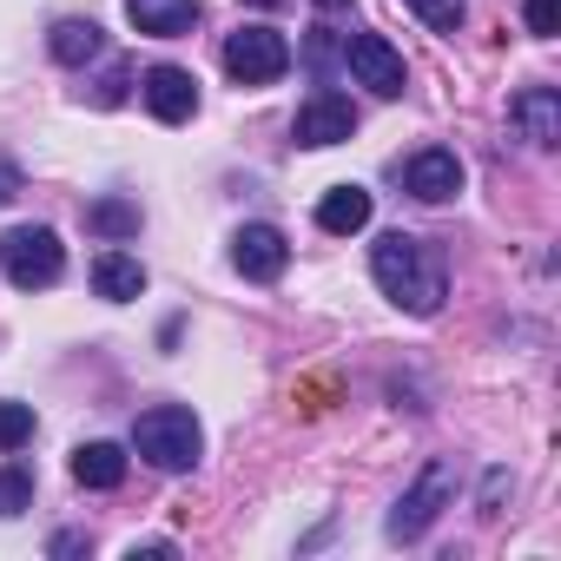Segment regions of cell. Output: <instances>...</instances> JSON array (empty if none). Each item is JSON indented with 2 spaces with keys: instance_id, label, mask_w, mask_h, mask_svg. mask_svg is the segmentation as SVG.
Wrapping results in <instances>:
<instances>
[{
  "instance_id": "cell-10",
  "label": "cell",
  "mask_w": 561,
  "mask_h": 561,
  "mask_svg": "<svg viewBox=\"0 0 561 561\" xmlns=\"http://www.w3.org/2000/svg\"><path fill=\"white\" fill-rule=\"evenodd\" d=\"M139 93H146L152 119H165V126H185V119L198 113V80H192L185 67H152V73L139 80Z\"/></svg>"
},
{
  "instance_id": "cell-12",
  "label": "cell",
  "mask_w": 561,
  "mask_h": 561,
  "mask_svg": "<svg viewBox=\"0 0 561 561\" xmlns=\"http://www.w3.org/2000/svg\"><path fill=\"white\" fill-rule=\"evenodd\" d=\"M126 21L152 41H185L198 27V0H126Z\"/></svg>"
},
{
  "instance_id": "cell-21",
  "label": "cell",
  "mask_w": 561,
  "mask_h": 561,
  "mask_svg": "<svg viewBox=\"0 0 561 561\" xmlns=\"http://www.w3.org/2000/svg\"><path fill=\"white\" fill-rule=\"evenodd\" d=\"M522 14H528V34L535 41H554L561 34V0H522Z\"/></svg>"
},
{
  "instance_id": "cell-22",
  "label": "cell",
  "mask_w": 561,
  "mask_h": 561,
  "mask_svg": "<svg viewBox=\"0 0 561 561\" xmlns=\"http://www.w3.org/2000/svg\"><path fill=\"white\" fill-rule=\"evenodd\" d=\"M508 489H515V476H508V469H489V476H482L476 508H482V515H502V495H508Z\"/></svg>"
},
{
  "instance_id": "cell-2",
  "label": "cell",
  "mask_w": 561,
  "mask_h": 561,
  "mask_svg": "<svg viewBox=\"0 0 561 561\" xmlns=\"http://www.w3.org/2000/svg\"><path fill=\"white\" fill-rule=\"evenodd\" d=\"M198 416L192 410H179V403H159V410H146L139 423H133V449L152 462V469H165V476H179V469H192L198 462Z\"/></svg>"
},
{
  "instance_id": "cell-11",
  "label": "cell",
  "mask_w": 561,
  "mask_h": 561,
  "mask_svg": "<svg viewBox=\"0 0 561 561\" xmlns=\"http://www.w3.org/2000/svg\"><path fill=\"white\" fill-rule=\"evenodd\" d=\"M508 119L522 126V139L528 146H561V93L554 87H522L515 100H508Z\"/></svg>"
},
{
  "instance_id": "cell-1",
  "label": "cell",
  "mask_w": 561,
  "mask_h": 561,
  "mask_svg": "<svg viewBox=\"0 0 561 561\" xmlns=\"http://www.w3.org/2000/svg\"><path fill=\"white\" fill-rule=\"evenodd\" d=\"M370 277H377V291L390 305H403L410 318H436L443 298H449V271H443V251L410 238V231H383L370 244Z\"/></svg>"
},
{
  "instance_id": "cell-9",
  "label": "cell",
  "mask_w": 561,
  "mask_h": 561,
  "mask_svg": "<svg viewBox=\"0 0 561 561\" xmlns=\"http://www.w3.org/2000/svg\"><path fill=\"white\" fill-rule=\"evenodd\" d=\"M403 192L423 198V205H449L462 192V159L449 146H423L410 165H403Z\"/></svg>"
},
{
  "instance_id": "cell-25",
  "label": "cell",
  "mask_w": 561,
  "mask_h": 561,
  "mask_svg": "<svg viewBox=\"0 0 561 561\" xmlns=\"http://www.w3.org/2000/svg\"><path fill=\"white\" fill-rule=\"evenodd\" d=\"M244 8H285V0H244Z\"/></svg>"
},
{
  "instance_id": "cell-7",
  "label": "cell",
  "mask_w": 561,
  "mask_h": 561,
  "mask_svg": "<svg viewBox=\"0 0 561 561\" xmlns=\"http://www.w3.org/2000/svg\"><path fill=\"white\" fill-rule=\"evenodd\" d=\"M298 146H344L351 133H357V106L344 100V93H331V87H318L305 106H298Z\"/></svg>"
},
{
  "instance_id": "cell-5",
  "label": "cell",
  "mask_w": 561,
  "mask_h": 561,
  "mask_svg": "<svg viewBox=\"0 0 561 561\" xmlns=\"http://www.w3.org/2000/svg\"><path fill=\"white\" fill-rule=\"evenodd\" d=\"M225 73L238 87H271V80H285L291 73V41L277 34V27H238L225 34Z\"/></svg>"
},
{
  "instance_id": "cell-26",
  "label": "cell",
  "mask_w": 561,
  "mask_h": 561,
  "mask_svg": "<svg viewBox=\"0 0 561 561\" xmlns=\"http://www.w3.org/2000/svg\"><path fill=\"white\" fill-rule=\"evenodd\" d=\"M318 8H331V14H337V8H351V0H318Z\"/></svg>"
},
{
  "instance_id": "cell-4",
  "label": "cell",
  "mask_w": 561,
  "mask_h": 561,
  "mask_svg": "<svg viewBox=\"0 0 561 561\" xmlns=\"http://www.w3.org/2000/svg\"><path fill=\"white\" fill-rule=\"evenodd\" d=\"M449 502H456V462L436 456V462H423V476L397 495V508H390V541H423Z\"/></svg>"
},
{
  "instance_id": "cell-14",
  "label": "cell",
  "mask_w": 561,
  "mask_h": 561,
  "mask_svg": "<svg viewBox=\"0 0 561 561\" xmlns=\"http://www.w3.org/2000/svg\"><path fill=\"white\" fill-rule=\"evenodd\" d=\"M318 225H324L331 238L364 231V225H370V192H364V185H331V192L318 198Z\"/></svg>"
},
{
  "instance_id": "cell-15",
  "label": "cell",
  "mask_w": 561,
  "mask_h": 561,
  "mask_svg": "<svg viewBox=\"0 0 561 561\" xmlns=\"http://www.w3.org/2000/svg\"><path fill=\"white\" fill-rule=\"evenodd\" d=\"M73 482L80 489H119L126 482V449L119 443H80L73 449Z\"/></svg>"
},
{
  "instance_id": "cell-20",
  "label": "cell",
  "mask_w": 561,
  "mask_h": 561,
  "mask_svg": "<svg viewBox=\"0 0 561 561\" xmlns=\"http://www.w3.org/2000/svg\"><path fill=\"white\" fill-rule=\"evenodd\" d=\"M410 8H416L436 34H456V27H462V14H469V0H410Z\"/></svg>"
},
{
  "instance_id": "cell-13",
  "label": "cell",
  "mask_w": 561,
  "mask_h": 561,
  "mask_svg": "<svg viewBox=\"0 0 561 561\" xmlns=\"http://www.w3.org/2000/svg\"><path fill=\"white\" fill-rule=\"evenodd\" d=\"M93 291H100L106 305H133V298L146 291V264L126 257V251H100V257H93Z\"/></svg>"
},
{
  "instance_id": "cell-19",
  "label": "cell",
  "mask_w": 561,
  "mask_h": 561,
  "mask_svg": "<svg viewBox=\"0 0 561 561\" xmlns=\"http://www.w3.org/2000/svg\"><path fill=\"white\" fill-rule=\"evenodd\" d=\"M34 443V403H0V449Z\"/></svg>"
},
{
  "instance_id": "cell-18",
  "label": "cell",
  "mask_w": 561,
  "mask_h": 561,
  "mask_svg": "<svg viewBox=\"0 0 561 561\" xmlns=\"http://www.w3.org/2000/svg\"><path fill=\"white\" fill-rule=\"evenodd\" d=\"M21 508H34V476L21 462H8L0 469V522H14Z\"/></svg>"
},
{
  "instance_id": "cell-16",
  "label": "cell",
  "mask_w": 561,
  "mask_h": 561,
  "mask_svg": "<svg viewBox=\"0 0 561 561\" xmlns=\"http://www.w3.org/2000/svg\"><path fill=\"white\" fill-rule=\"evenodd\" d=\"M47 47H54V60H60V67H87V60H100L106 34H100V21H60Z\"/></svg>"
},
{
  "instance_id": "cell-24",
  "label": "cell",
  "mask_w": 561,
  "mask_h": 561,
  "mask_svg": "<svg viewBox=\"0 0 561 561\" xmlns=\"http://www.w3.org/2000/svg\"><path fill=\"white\" fill-rule=\"evenodd\" d=\"M14 198V165H0V205Z\"/></svg>"
},
{
  "instance_id": "cell-3",
  "label": "cell",
  "mask_w": 561,
  "mask_h": 561,
  "mask_svg": "<svg viewBox=\"0 0 561 561\" xmlns=\"http://www.w3.org/2000/svg\"><path fill=\"white\" fill-rule=\"evenodd\" d=\"M0 271H8V285H21V291H47V285H60L67 251H60L54 225H14L8 238H0Z\"/></svg>"
},
{
  "instance_id": "cell-8",
  "label": "cell",
  "mask_w": 561,
  "mask_h": 561,
  "mask_svg": "<svg viewBox=\"0 0 561 561\" xmlns=\"http://www.w3.org/2000/svg\"><path fill=\"white\" fill-rule=\"evenodd\" d=\"M231 264L251 277V285H271V277H285L291 244H285V231H277V225H238V238H231Z\"/></svg>"
},
{
  "instance_id": "cell-6",
  "label": "cell",
  "mask_w": 561,
  "mask_h": 561,
  "mask_svg": "<svg viewBox=\"0 0 561 561\" xmlns=\"http://www.w3.org/2000/svg\"><path fill=\"white\" fill-rule=\"evenodd\" d=\"M344 67L357 73V87H370V93H383V100H397V93L410 87L403 54H397L383 34H351V41H344Z\"/></svg>"
},
{
  "instance_id": "cell-23",
  "label": "cell",
  "mask_w": 561,
  "mask_h": 561,
  "mask_svg": "<svg viewBox=\"0 0 561 561\" xmlns=\"http://www.w3.org/2000/svg\"><path fill=\"white\" fill-rule=\"evenodd\" d=\"M54 554H87V535H73V528H67V535H54Z\"/></svg>"
},
{
  "instance_id": "cell-17",
  "label": "cell",
  "mask_w": 561,
  "mask_h": 561,
  "mask_svg": "<svg viewBox=\"0 0 561 561\" xmlns=\"http://www.w3.org/2000/svg\"><path fill=\"white\" fill-rule=\"evenodd\" d=\"M87 231H100V238L119 244V238L139 231V205H133V198H93V205H87Z\"/></svg>"
}]
</instances>
